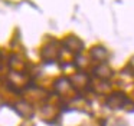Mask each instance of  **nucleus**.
I'll return each mask as SVG.
<instances>
[{"label":"nucleus","mask_w":134,"mask_h":126,"mask_svg":"<svg viewBox=\"0 0 134 126\" xmlns=\"http://www.w3.org/2000/svg\"><path fill=\"white\" fill-rule=\"evenodd\" d=\"M64 46L66 49H69L71 52H75V53H78V52L82 50V47H84V45H82V42L78 39V37L75 36H69L65 39L64 42Z\"/></svg>","instance_id":"1"},{"label":"nucleus","mask_w":134,"mask_h":126,"mask_svg":"<svg viewBox=\"0 0 134 126\" xmlns=\"http://www.w3.org/2000/svg\"><path fill=\"white\" fill-rule=\"evenodd\" d=\"M125 102H127V97H125L122 93L117 92V93L111 95L107 103H108V106H111V108H122Z\"/></svg>","instance_id":"2"},{"label":"nucleus","mask_w":134,"mask_h":126,"mask_svg":"<svg viewBox=\"0 0 134 126\" xmlns=\"http://www.w3.org/2000/svg\"><path fill=\"white\" fill-rule=\"evenodd\" d=\"M107 50H105L102 46H95V47L91 50V57L95 60H101V62H104V60H107Z\"/></svg>","instance_id":"3"}]
</instances>
